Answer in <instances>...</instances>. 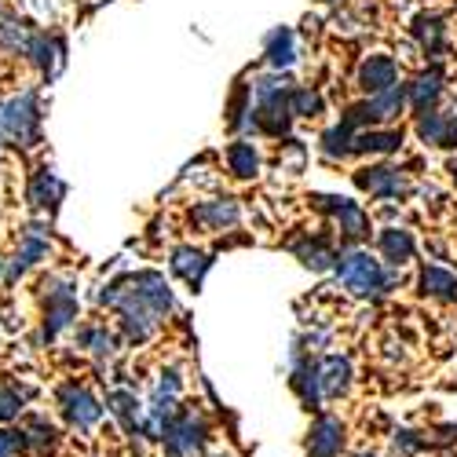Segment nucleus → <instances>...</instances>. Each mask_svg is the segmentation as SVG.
I'll return each instance as SVG.
<instances>
[{
	"label": "nucleus",
	"mask_w": 457,
	"mask_h": 457,
	"mask_svg": "<svg viewBox=\"0 0 457 457\" xmlns=\"http://www.w3.org/2000/svg\"><path fill=\"white\" fill-rule=\"evenodd\" d=\"M333 271L340 275V282H345L352 296H385L395 286V275H388L370 253H359V249L337 253Z\"/></svg>",
	"instance_id": "1"
},
{
	"label": "nucleus",
	"mask_w": 457,
	"mask_h": 457,
	"mask_svg": "<svg viewBox=\"0 0 457 457\" xmlns=\"http://www.w3.org/2000/svg\"><path fill=\"white\" fill-rule=\"evenodd\" d=\"M0 136L15 146H33L41 139V113H37V92H22L0 106Z\"/></svg>",
	"instance_id": "2"
},
{
	"label": "nucleus",
	"mask_w": 457,
	"mask_h": 457,
	"mask_svg": "<svg viewBox=\"0 0 457 457\" xmlns=\"http://www.w3.org/2000/svg\"><path fill=\"white\" fill-rule=\"evenodd\" d=\"M205 439H209V425L202 417L195 410H176V417L162 436V446H165V457H195L202 453Z\"/></svg>",
	"instance_id": "3"
},
{
	"label": "nucleus",
	"mask_w": 457,
	"mask_h": 457,
	"mask_svg": "<svg viewBox=\"0 0 457 457\" xmlns=\"http://www.w3.org/2000/svg\"><path fill=\"white\" fill-rule=\"evenodd\" d=\"M55 399H59V410H62L70 428L88 432V428H96L103 421V403L85 385H78V380H66V385H59Z\"/></svg>",
	"instance_id": "4"
},
{
	"label": "nucleus",
	"mask_w": 457,
	"mask_h": 457,
	"mask_svg": "<svg viewBox=\"0 0 457 457\" xmlns=\"http://www.w3.org/2000/svg\"><path fill=\"white\" fill-rule=\"evenodd\" d=\"M345 421H340L337 413H319L312 428H308V439H303V446H308L312 457H340V450H345Z\"/></svg>",
	"instance_id": "5"
},
{
	"label": "nucleus",
	"mask_w": 457,
	"mask_h": 457,
	"mask_svg": "<svg viewBox=\"0 0 457 457\" xmlns=\"http://www.w3.org/2000/svg\"><path fill=\"white\" fill-rule=\"evenodd\" d=\"M289 385L300 399L303 410H319L322 406V388H319V362L303 352V348H293V370H289Z\"/></svg>",
	"instance_id": "6"
},
{
	"label": "nucleus",
	"mask_w": 457,
	"mask_h": 457,
	"mask_svg": "<svg viewBox=\"0 0 457 457\" xmlns=\"http://www.w3.org/2000/svg\"><path fill=\"white\" fill-rule=\"evenodd\" d=\"M73 319H78V296L70 282H52L48 303H45V340H55Z\"/></svg>",
	"instance_id": "7"
},
{
	"label": "nucleus",
	"mask_w": 457,
	"mask_h": 457,
	"mask_svg": "<svg viewBox=\"0 0 457 457\" xmlns=\"http://www.w3.org/2000/svg\"><path fill=\"white\" fill-rule=\"evenodd\" d=\"M319 388H322V403L326 399H345L352 392V362H348V355H326L319 362Z\"/></svg>",
	"instance_id": "8"
},
{
	"label": "nucleus",
	"mask_w": 457,
	"mask_h": 457,
	"mask_svg": "<svg viewBox=\"0 0 457 457\" xmlns=\"http://www.w3.org/2000/svg\"><path fill=\"white\" fill-rule=\"evenodd\" d=\"M19 432H22L26 453H33V457H48L59 446V432H55V425L48 421L45 413H29Z\"/></svg>",
	"instance_id": "9"
},
{
	"label": "nucleus",
	"mask_w": 457,
	"mask_h": 457,
	"mask_svg": "<svg viewBox=\"0 0 457 457\" xmlns=\"http://www.w3.org/2000/svg\"><path fill=\"white\" fill-rule=\"evenodd\" d=\"M106 410L118 417V425L125 428V436H139V432H143V417H146V410L139 406L136 392H129V388L110 392V395H106Z\"/></svg>",
	"instance_id": "10"
},
{
	"label": "nucleus",
	"mask_w": 457,
	"mask_h": 457,
	"mask_svg": "<svg viewBox=\"0 0 457 457\" xmlns=\"http://www.w3.org/2000/svg\"><path fill=\"white\" fill-rule=\"evenodd\" d=\"M315 205H319L322 212L337 216L340 231H345L348 238H362V235H366V212H362L355 202H348V198H315Z\"/></svg>",
	"instance_id": "11"
},
{
	"label": "nucleus",
	"mask_w": 457,
	"mask_h": 457,
	"mask_svg": "<svg viewBox=\"0 0 457 457\" xmlns=\"http://www.w3.org/2000/svg\"><path fill=\"white\" fill-rule=\"evenodd\" d=\"M417 136L432 146H453L457 143V113H421V121H417Z\"/></svg>",
	"instance_id": "12"
},
{
	"label": "nucleus",
	"mask_w": 457,
	"mask_h": 457,
	"mask_svg": "<svg viewBox=\"0 0 457 457\" xmlns=\"http://www.w3.org/2000/svg\"><path fill=\"white\" fill-rule=\"evenodd\" d=\"M355 179H359V187H362V190H370V195H377V198H399L403 190H406V183H403L399 169H388V165L362 169Z\"/></svg>",
	"instance_id": "13"
},
{
	"label": "nucleus",
	"mask_w": 457,
	"mask_h": 457,
	"mask_svg": "<svg viewBox=\"0 0 457 457\" xmlns=\"http://www.w3.org/2000/svg\"><path fill=\"white\" fill-rule=\"evenodd\" d=\"M359 85L370 92V96H380L395 85V62L388 55H370L366 66L359 70Z\"/></svg>",
	"instance_id": "14"
},
{
	"label": "nucleus",
	"mask_w": 457,
	"mask_h": 457,
	"mask_svg": "<svg viewBox=\"0 0 457 457\" xmlns=\"http://www.w3.org/2000/svg\"><path fill=\"white\" fill-rule=\"evenodd\" d=\"M48 253V235H45V227H29L26 231V238H22V249H19V256L12 260V268H8V278H19V275H26L37 260H41Z\"/></svg>",
	"instance_id": "15"
},
{
	"label": "nucleus",
	"mask_w": 457,
	"mask_h": 457,
	"mask_svg": "<svg viewBox=\"0 0 457 457\" xmlns=\"http://www.w3.org/2000/svg\"><path fill=\"white\" fill-rule=\"evenodd\" d=\"M209 263H212V260H209L205 253H198V249H176V253H172V271H176L187 286H195V289L202 286V275L209 271Z\"/></svg>",
	"instance_id": "16"
},
{
	"label": "nucleus",
	"mask_w": 457,
	"mask_h": 457,
	"mask_svg": "<svg viewBox=\"0 0 457 457\" xmlns=\"http://www.w3.org/2000/svg\"><path fill=\"white\" fill-rule=\"evenodd\" d=\"M421 293L432 296V300L453 303L457 300V275L446 271V268H425L421 271Z\"/></svg>",
	"instance_id": "17"
},
{
	"label": "nucleus",
	"mask_w": 457,
	"mask_h": 457,
	"mask_svg": "<svg viewBox=\"0 0 457 457\" xmlns=\"http://www.w3.org/2000/svg\"><path fill=\"white\" fill-rule=\"evenodd\" d=\"M406 96H410V103H413L417 110L428 113V106H432V103L443 96V70H439V66H432L421 81L406 88Z\"/></svg>",
	"instance_id": "18"
},
{
	"label": "nucleus",
	"mask_w": 457,
	"mask_h": 457,
	"mask_svg": "<svg viewBox=\"0 0 457 457\" xmlns=\"http://www.w3.org/2000/svg\"><path fill=\"white\" fill-rule=\"evenodd\" d=\"M195 220L205 223L209 231H223V227H235L238 223V205L235 202H209L195 209Z\"/></svg>",
	"instance_id": "19"
},
{
	"label": "nucleus",
	"mask_w": 457,
	"mask_h": 457,
	"mask_svg": "<svg viewBox=\"0 0 457 457\" xmlns=\"http://www.w3.org/2000/svg\"><path fill=\"white\" fill-rule=\"evenodd\" d=\"M380 253H385V260L392 263V268L406 263V260L413 256V238H410V231H403V227H388V231L380 235Z\"/></svg>",
	"instance_id": "20"
},
{
	"label": "nucleus",
	"mask_w": 457,
	"mask_h": 457,
	"mask_svg": "<svg viewBox=\"0 0 457 457\" xmlns=\"http://www.w3.org/2000/svg\"><path fill=\"white\" fill-rule=\"evenodd\" d=\"M403 132H359L352 143V154H388V150H399Z\"/></svg>",
	"instance_id": "21"
},
{
	"label": "nucleus",
	"mask_w": 457,
	"mask_h": 457,
	"mask_svg": "<svg viewBox=\"0 0 457 457\" xmlns=\"http://www.w3.org/2000/svg\"><path fill=\"white\" fill-rule=\"evenodd\" d=\"M403 103H406V88H403V85H392L388 92L373 96V99L366 103V110H370V118H373V121H392L395 113L403 110Z\"/></svg>",
	"instance_id": "22"
},
{
	"label": "nucleus",
	"mask_w": 457,
	"mask_h": 457,
	"mask_svg": "<svg viewBox=\"0 0 457 457\" xmlns=\"http://www.w3.org/2000/svg\"><path fill=\"white\" fill-rule=\"evenodd\" d=\"M413 37L421 41V48H425L428 55H439V52H443L446 26H443V19H436V15H421V19L413 22Z\"/></svg>",
	"instance_id": "23"
},
{
	"label": "nucleus",
	"mask_w": 457,
	"mask_h": 457,
	"mask_svg": "<svg viewBox=\"0 0 457 457\" xmlns=\"http://www.w3.org/2000/svg\"><path fill=\"white\" fill-rule=\"evenodd\" d=\"M62 198V183L48 172V169H41L33 176V183H29V202L33 205H48V209H55V202Z\"/></svg>",
	"instance_id": "24"
},
{
	"label": "nucleus",
	"mask_w": 457,
	"mask_h": 457,
	"mask_svg": "<svg viewBox=\"0 0 457 457\" xmlns=\"http://www.w3.org/2000/svg\"><path fill=\"white\" fill-rule=\"evenodd\" d=\"M78 345H81L85 352L99 355V359H106V355L118 352V340H113V333H106V326H85V329L78 333Z\"/></svg>",
	"instance_id": "25"
},
{
	"label": "nucleus",
	"mask_w": 457,
	"mask_h": 457,
	"mask_svg": "<svg viewBox=\"0 0 457 457\" xmlns=\"http://www.w3.org/2000/svg\"><path fill=\"white\" fill-rule=\"evenodd\" d=\"M293 253L300 256L303 268H312V271H326V268H333V260H337V253H329L326 242H303V245H293Z\"/></svg>",
	"instance_id": "26"
},
{
	"label": "nucleus",
	"mask_w": 457,
	"mask_h": 457,
	"mask_svg": "<svg viewBox=\"0 0 457 457\" xmlns=\"http://www.w3.org/2000/svg\"><path fill=\"white\" fill-rule=\"evenodd\" d=\"M352 143H355V132L348 125H337L322 136V150H326V158H348L352 154Z\"/></svg>",
	"instance_id": "27"
},
{
	"label": "nucleus",
	"mask_w": 457,
	"mask_h": 457,
	"mask_svg": "<svg viewBox=\"0 0 457 457\" xmlns=\"http://www.w3.org/2000/svg\"><path fill=\"white\" fill-rule=\"evenodd\" d=\"M268 59H271L275 66H289V62L296 59L293 33H289V29H275V33L268 37Z\"/></svg>",
	"instance_id": "28"
},
{
	"label": "nucleus",
	"mask_w": 457,
	"mask_h": 457,
	"mask_svg": "<svg viewBox=\"0 0 457 457\" xmlns=\"http://www.w3.org/2000/svg\"><path fill=\"white\" fill-rule=\"evenodd\" d=\"M227 162H231V172L253 176L256 172V150H253V143H231V150H227Z\"/></svg>",
	"instance_id": "29"
},
{
	"label": "nucleus",
	"mask_w": 457,
	"mask_h": 457,
	"mask_svg": "<svg viewBox=\"0 0 457 457\" xmlns=\"http://www.w3.org/2000/svg\"><path fill=\"white\" fill-rule=\"evenodd\" d=\"M289 110L296 113V118H312V113L322 110V99H319L312 88H293V96H289Z\"/></svg>",
	"instance_id": "30"
},
{
	"label": "nucleus",
	"mask_w": 457,
	"mask_h": 457,
	"mask_svg": "<svg viewBox=\"0 0 457 457\" xmlns=\"http://www.w3.org/2000/svg\"><path fill=\"white\" fill-rule=\"evenodd\" d=\"M22 417V392L0 385V425H12Z\"/></svg>",
	"instance_id": "31"
},
{
	"label": "nucleus",
	"mask_w": 457,
	"mask_h": 457,
	"mask_svg": "<svg viewBox=\"0 0 457 457\" xmlns=\"http://www.w3.org/2000/svg\"><path fill=\"white\" fill-rule=\"evenodd\" d=\"M392 446H395V453H417V450H425V446H428V439H425V436H417V432H410V428H403V432H395Z\"/></svg>",
	"instance_id": "32"
},
{
	"label": "nucleus",
	"mask_w": 457,
	"mask_h": 457,
	"mask_svg": "<svg viewBox=\"0 0 457 457\" xmlns=\"http://www.w3.org/2000/svg\"><path fill=\"white\" fill-rule=\"evenodd\" d=\"M26 453V443H22V432L15 428H0V457H19Z\"/></svg>",
	"instance_id": "33"
},
{
	"label": "nucleus",
	"mask_w": 457,
	"mask_h": 457,
	"mask_svg": "<svg viewBox=\"0 0 457 457\" xmlns=\"http://www.w3.org/2000/svg\"><path fill=\"white\" fill-rule=\"evenodd\" d=\"M352 457H377V453H352Z\"/></svg>",
	"instance_id": "34"
},
{
	"label": "nucleus",
	"mask_w": 457,
	"mask_h": 457,
	"mask_svg": "<svg viewBox=\"0 0 457 457\" xmlns=\"http://www.w3.org/2000/svg\"><path fill=\"white\" fill-rule=\"evenodd\" d=\"M453 179H457V165H453Z\"/></svg>",
	"instance_id": "35"
}]
</instances>
